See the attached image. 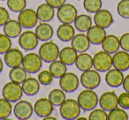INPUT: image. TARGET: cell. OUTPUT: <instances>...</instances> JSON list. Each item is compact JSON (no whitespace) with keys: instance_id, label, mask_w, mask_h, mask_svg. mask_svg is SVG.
Here are the masks:
<instances>
[{"instance_id":"1","label":"cell","mask_w":129,"mask_h":120,"mask_svg":"<svg viewBox=\"0 0 129 120\" xmlns=\"http://www.w3.org/2000/svg\"><path fill=\"white\" fill-rule=\"evenodd\" d=\"M81 108L77 101L74 99H66L59 106V113L66 120L77 119L81 114Z\"/></svg>"},{"instance_id":"2","label":"cell","mask_w":129,"mask_h":120,"mask_svg":"<svg viewBox=\"0 0 129 120\" xmlns=\"http://www.w3.org/2000/svg\"><path fill=\"white\" fill-rule=\"evenodd\" d=\"M99 97L93 89H85L79 94L77 102L84 111H89L95 109L98 104Z\"/></svg>"},{"instance_id":"3","label":"cell","mask_w":129,"mask_h":120,"mask_svg":"<svg viewBox=\"0 0 129 120\" xmlns=\"http://www.w3.org/2000/svg\"><path fill=\"white\" fill-rule=\"evenodd\" d=\"M59 52H60V50L58 46L54 42L49 40V41L44 42L40 46L38 54L43 62L51 63L58 58Z\"/></svg>"},{"instance_id":"4","label":"cell","mask_w":129,"mask_h":120,"mask_svg":"<svg viewBox=\"0 0 129 120\" xmlns=\"http://www.w3.org/2000/svg\"><path fill=\"white\" fill-rule=\"evenodd\" d=\"M112 66V57L104 50L98 51L93 57V67L99 72H105Z\"/></svg>"},{"instance_id":"5","label":"cell","mask_w":129,"mask_h":120,"mask_svg":"<svg viewBox=\"0 0 129 120\" xmlns=\"http://www.w3.org/2000/svg\"><path fill=\"white\" fill-rule=\"evenodd\" d=\"M23 90L20 84L13 81H9L6 83L3 87L2 95L3 97L11 102H16L20 100L23 95Z\"/></svg>"},{"instance_id":"6","label":"cell","mask_w":129,"mask_h":120,"mask_svg":"<svg viewBox=\"0 0 129 120\" xmlns=\"http://www.w3.org/2000/svg\"><path fill=\"white\" fill-rule=\"evenodd\" d=\"M43 66V60L40 57L39 54L35 52H29L26 54L22 61V67L27 73H36Z\"/></svg>"},{"instance_id":"7","label":"cell","mask_w":129,"mask_h":120,"mask_svg":"<svg viewBox=\"0 0 129 120\" xmlns=\"http://www.w3.org/2000/svg\"><path fill=\"white\" fill-rule=\"evenodd\" d=\"M80 82L87 89H95L101 83V76L98 71L88 69L82 72L80 78Z\"/></svg>"},{"instance_id":"8","label":"cell","mask_w":129,"mask_h":120,"mask_svg":"<svg viewBox=\"0 0 129 120\" xmlns=\"http://www.w3.org/2000/svg\"><path fill=\"white\" fill-rule=\"evenodd\" d=\"M78 15V12L74 5L66 4L57 8V18L61 23H69L72 24L75 20Z\"/></svg>"},{"instance_id":"9","label":"cell","mask_w":129,"mask_h":120,"mask_svg":"<svg viewBox=\"0 0 129 120\" xmlns=\"http://www.w3.org/2000/svg\"><path fill=\"white\" fill-rule=\"evenodd\" d=\"M80 79L74 72H66L59 78V87L66 93H73L78 89Z\"/></svg>"},{"instance_id":"10","label":"cell","mask_w":129,"mask_h":120,"mask_svg":"<svg viewBox=\"0 0 129 120\" xmlns=\"http://www.w3.org/2000/svg\"><path fill=\"white\" fill-rule=\"evenodd\" d=\"M13 114L20 120H26L31 117L34 112V107L30 102L26 100H19L13 107Z\"/></svg>"},{"instance_id":"11","label":"cell","mask_w":129,"mask_h":120,"mask_svg":"<svg viewBox=\"0 0 129 120\" xmlns=\"http://www.w3.org/2000/svg\"><path fill=\"white\" fill-rule=\"evenodd\" d=\"M38 17L36 12L30 8H25L21 12L19 13L18 21L22 27L27 29H30L36 27L38 22Z\"/></svg>"},{"instance_id":"12","label":"cell","mask_w":129,"mask_h":120,"mask_svg":"<svg viewBox=\"0 0 129 120\" xmlns=\"http://www.w3.org/2000/svg\"><path fill=\"white\" fill-rule=\"evenodd\" d=\"M38 42L39 39L34 31H24L21 32V34L19 36V45L20 46V48L27 51H30L36 49L38 45Z\"/></svg>"},{"instance_id":"13","label":"cell","mask_w":129,"mask_h":120,"mask_svg":"<svg viewBox=\"0 0 129 120\" xmlns=\"http://www.w3.org/2000/svg\"><path fill=\"white\" fill-rule=\"evenodd\" d=\"M53 109L54 105L48 98H45V97L38 99L34 105V111L36 112V116L41 118H44L45 116L51 115Z\"/></svg>"},{"instance_id":"14","label":"cell","mask_w":129,"mask_h":120,"mask_svg":"<svg viewBox=\"0 0 129 120\" xmlns=\"http://www.w3.org/2000/svg\"><path fill=\"white\" fill-rule=\"evenodd\" d=\"M98 104L100 105V108H102L105 111H110L114 108L118 107V96L113 91L104 92L99 98Z\"/></svg>"},{"instance_id":"15","label":"cell","mask_w":129,"mask_h":120,"mask_svg":"<svg viewBox=\"0 0 129 120\" xmlns=\"http://www.w3.org/2000/svg\"><path fill=\"white\" fill-rule=\"evenodd\" d=\"M4 55H5L4 57L5 63L10 68H13V67L15 66H20V65H22L24 56L19 49L11 48Z\"/></svg>"},{"instance_id":"16","label":"cell","mask_w":129,"mask_h":120,"mask_svg":"<svg viewBox=\"0 0 129 120\" xmlns=\"http://www.w3.org/2000/svg\"><path fill=\"white\" fill-rule=\"evenodd\" d=\"M112 66L114 68L125 72L129 69V52L125 50H118L112 56Z\"/></svg>"},{"instance_id":"17","label":"cell","mask_w":129,"mask_h":120,"mask_svg":"<svg viewBox=\"0 0 129 120\" xmlns=\"http://www.w3.org/2000/svg\"><path fill=\"white\" fill-rule=\"evenodd\" d=\"M94 23L103 28H107L113 23V17L111 12L106 9H100L95 13Z\"/></svg>"},{"instance_id":"18","label":"cell","mask_w":129,"mask_h":120,"mask_svg":"<svg viewBox=\"0 0 129 120\" xmlns=\"http://www.w3.org/2000/svg\"><path fill=\"white\" fill-rule=\"evenodd\" d=\"M87 36L91 44L100 45L106 36L105 28H103L96 25L91 26L87 31Z\"/></svg>"},{"instance_id":"19","label":"cell","mask_w":129,"mask_h":120,"mask_svg":"<svg viewBox=\"0 0 129 120\" xmlns=\"http://www.w3.org/2000/svg\"><path fill=\"white\" fill-rule=\"evenodd\" d=\"M124 81L123 72L116 68L110 69L106 72L105 82L111 88H118L122 85Z\"/></svg>"},{"instance_id":"20","label":"cell","mask_w":129,"mask_h":120,"mask_svg":"<svg viewBox=\"0 0 129 120\" xmlns=\"http://www.w3.org/2000/svg\"><path fill=\"white\" fill-rule=\"evenodd\" d=\"M90 42L88 40L87 34L83 33L78 34H74L73 39L71 40V46L77 52H86L90 47Z\"/></svg>"},{"instance_id":"21","label":"cell","mask_w":129,"mask_h":120,"mask_svg":"<svg viewBox=\"0 0 129 120\" xmlns=\"http://www.w3.org/2000/svg\"><path fill=\"white\" fill-rule=\"evenodd\" d=\"M101 44H102L103 50L110 54H114L120 48L119 38L114 34H106L105 38Z\"/></svg>"},{"instance_id":"22","label":"cell","mask_w":129,"mask_h":120,"mask_svg":"<svg viewBox=\"0 0 129 120\" xmlns=\"http://www.w3.org/2000/svg\"><path fill=\"white\" fill-rule=\"evenodd\" d=\"M35 33L37 35L39 41L46 42L50 40V38L53 36V28L50 24H48V22L41 21L36 26Z\"/></svg>"},{"instance_id":"23","label":"cell","mask_w":129,"mask_h":120,"mask_svg":"<svg viewBox=\"0 0 129 120\" xmlns=\"http://www.w3.org/2000/svg\"><path fill=\"white\" fill-rule=\"evenodd\" d=\"M77 56L78 52L72 46H67L60 50L58 59L67 65H72L75 63Z\"/></svg>"},{"instance_id":"24","label":"cell","mask_w":129,"mask_h":120,"mask_svg":"<svg viewBox=\"0 0 129 120\" xmlns=\"http://www.w3.org/2000/svg\"><path fill=\"white\" fill-rule=\"evenodd\" d=\"M55 8L50 6L47 3L40 5L36 9V14H37L38 20L43 22H49L53 19L55 15Z\"/></svg>"},{"instance_id":"25","label":"cell","mask_w":129,"mask_h":120,"mask_svg":"<svg viewBox=\"0 0 129 120\" xmlns=\"http://www.w3.org/2000/svg\"><path fill=\"white\" fill-rule=\"evenodd\" d=\"M75 34L74 27L69 23H62L57 29V36L62 42H69Z\"/></svg>"},{"instance_id":"26","label":"cell","mask_w":129,"mask_h":120,"mask_svg":"<svg viewBox=\"0 0 129 120\" xmlns=\"http://www.w3.org/2000/svg\"><path fill=\"white\" fill-rule=\"evenodd\" d=\"M21 88L25 95H28V96H33L39 92L40 82L38 81V79H35L33 77H27L25 81L22 82Z\"/></svg>"},{"instance_id":"27","label":"cell","mask_w":129,"mask_h":120,"mask_svg":"<svg viewBox=\"0 0 129 120\" xmlns=\"http://www.w3.org/2000/svg\"><path fill=\"white\" fill-rule=\"evenodd\" d=\"M4 34H6L10 38H17L20 36L22 32V27L19 23L18 20H9L4 26Z\"/></svg>"},{"instance_id":"28","label":"cell","mask_w":129,"mask_h":120,"mask_svg":"<svg viewBox=\"0 0 129 120\" xmlns=\"http://www.w3.org/2000/svg\"><path fill=\"white\" fill-rule=\"evenodd\" d=\"M74 64L78 70L84 72L93 67V57L87 52H81L78 54Z\"/></svg>"},{"instance_id":"29","label":"cell","mask_w":129,"mask_h":120,"mask_svg":"<svg viewBox=\"0 0 129 120\" xmlns=\"http://www.w3.org/2000/svg\"><path fill=\"white\" fill-rule=\"evenodd\" d=\"M74 27L78 31L81 33L87 32L92 26V19L90 16L87 14L77 15L75 20L74 21Z\"/></svg>"},{"instance_id":"30","label":"cell","mask_w":129,"mask_h":120,"mask_svg":"<svg viewBox=\"0 0 129 120\" xmlns=\"http://www.w3.org/2000/svg\"><path fill=\"white\" fill-rule=\"evenodd\" d=\"M27 72L22 66H15L11 68L9 72V79L10 81H13V82L19 83V84H22L24 81L27 78Z\"/></svg>"},{"instance_id":"31","label":"cell","mask_w":129,"mask_h":120,"mask_svg":"<svg viewBox=\"0 0 129 120\" xmlns=\"http://www.w3.org/2000/svg\"><path fill=\"white\" fill-rule=\"evenodd\" d=\"M50 66H49V71L50 72V73L52 74L54 78H60L61 76L64 75L67 71V65L66 64H64L60 60H55V61L50 63Z\"/></svg>"},{"instance_id":"32","label":"cell","mask_w":129,"mask_h":120,"mask_svg":"<svg viewBox=\"0 0 129 120\" xmlns=\"http://www.w3.org/2000/svg\"><path fill=\"white\" fill-rule=\"evenodd\" d=\"M48 99L54 106H60L66 100V92L61 88H54L49 93Z\"/></svg>"},{"instance_id":"33","label":"cell","mask_w":129,"mask_h":120,"mask_svg":"<svg viewBox=\"0 0 129 120\" xmlns=\"http://www.w3.org/2000/svg\"><path fill=\"white\" fill-rule=\"evenodd\" d=\"M13 111V106L12 102L8 100L3 98H0V120L6 119L11 115Z\"/></svg>"},{"instance_id":"34","label":"cell","mask_w":129,"mask_h":120,"mask_svg":"<svg viewBox=\"0 0 129 120\" xmlns=\"http://www.w3.org/2000/svg\"><path fill=\"white\" fill-rule=\"evenodd\" d=\"M128 118V114L121 107L114 108L108 113V120H127Z\"/></svg>"},{"instance_id":"35","label":"cell","mask_w":129,"mask_h":120,"mask_svg":"<svg viewBox=\"0 0 129 120\" xmlns=\"http://www.w3.org/2000/svg\"><path fill=\"white\" fill-rule=\"evenodd\" d=\"M102 0H83V7L88 13H95L102 8Z\"/></svg>"},{"instance_id":"36","label":"cell","mask_w":129,"mask_h":120,"mask_svg":"<svg viewBox=\"0 0 129 120\" xmlns=\"http://www.w3.org/2000/svg\"><path fill=\"white\" fill-rule=\"evenodd\" d=\"M9 10L14 13H20L27 6V0H6Z\"/></svg>"},{"instance_id":"37","label":"cell","mask_w":129,"mask_h":120,"mask_svg":"<svg viewBox=\"0 0 129 120\" xmlns=\"http://www.w3.org/2000/svg\"><path fill=\"white\" fill-rule=\"evenodd\" d=\"M117 12L123 19H129V0H120L117 6Z\"/></svg>"},{"instance_id":"38","label":"cell","mask_w":129,"mask_h":120,"mask_svg":"<svg viewBox=\"0 0 129 120\" xmlns=\"http://www.w3.org/2000/svg\"><path fill=\"white\" fill-rule=\"evenodd\" d=\"M12 48V40L6 34H0V54H5Z\"/></svg>"},{"instance_id":"39","label":"cell","mask_w":129,"mask_h":120,"mask_svg":"<svg viewBox=\"0 0 129 120\" xmlns=\"http://www.w3.org/2000/svg\"><path fill=\"white\" fill-rule=\"evenodd\" d=\"M88 119L89 120H107L108 114L107 111L101 109H92L91 112L88 115Z\"/></svg>"},{"instance_id":"40","label":"cell","mask_w":129,"mask_h":120,"mask_svg":"<svg viewBox=\"0 0 129 120\" xmlns=\"http://www.w3.org/2000/svg\"><path fill=\"white\" fill-rule=\"evenodd\" d=\"M53 76L50 73V72L49 70H43L38 73V81L40 82V84L43 85V86H48L53 81Z\"/></svg>"},{"instance_id":"41","label":"cell","mask_w":129,"mask_h":120,"mask_svg":"<svg viewBox=\"0 0 129 120\" xmlns=\"http://www.w3.org/2000/svg\"><path fill=\"white\" fill-rule=\"evenodd\" d=\"M118 102L119 107L124 109H129V92H123L118 96Z\"/></svg>"},{"instance_id":"42","label":"cell","mask_w":129,"mask_h":120,"mask_svg":"<svg viewBox=\"0 0 129 120\" xmlns=\"http://www.w3.org/2000/svg\"><path fill=\"white\" fill-rule=\"evenodd\" d=\"M119 45L121 50L129 52V33H125L119 38Z\"/></svg>"},{"instance_id":"43","label":"cell","mask_w":129,"mask_h":120,"mask_svg":"<svg viewBox=\"0 0 129 120\" xmlns=\"http://www.w3.org/2000/svg\"><path fill=\"white\" fill-rule=\"evenodd\" d=\"M9 20V13L5 7L0 6V27L4 26Z\"/></svg>"},{"instance_id":"44","label":"cell","mask_w":129,"mask_h":120,"mask_svg":"<svg viewBox=\"0 0 129 120\" xmlns=\"http://www.w3.org/2000/svg\"><path fill=\"white\" fill-rule=\"evenodd\" d=\"M67 0H45V3L49 4L50 6H51L53 8H58L60 7L62 5H64L66 3Z\"/></svg>"},{"instance_id":"45","label":"cell","mask_w":129,"mask_h":120,"mask_svg":"<svg viewBox=\"0 0 129 120\" xmlns=\"http://www.w3.org/2000/svg\"><path fill=\"white\" fill-rule=\"evenodd\" d=\"M122 87H123L124 90L126 92H129V74L124 77V81L122 83Z\"/></svg>"},{"instance_id":"46","label":"cell","mask_w":129,"mask_h":120,"mask_svg":"<svg viewBox=\"0 0 129 120\" xmlns=\"http://www.w3.org/2000/svg\"><path fill=\"white\" fill-rule=\"evenodd\" d=\"M43 120H57V117H54V116H50H50H45L44 118H43Z\"/></svg>"},{"instance_id":"47","label":"cell","mask_w":129,"mask_h":120,"mask_svg":"<svg viewBox=\"0 0 129 120\" xmlns=\"http://www.w3.org/2000/svg\"><path fill=\"white\" fill-rule=\"evenodd\" d=\"M3 67H4V65H3V61H2V59H1V57H0V73L2 72V71H3Z\"/></svg>"},{"instance_id":"48","label":"cell","mask_w":129,"mask_h":120,"mask_svg":"<svg viewBox=\"0 0 129 120\" xmlns=\"http://www.w3.org/2000/svg\"><path fill=\"white\" fill-rule=\"evenodd\" d=\"M1 1H5V0H1Z\"/></svg>"}]
</instances>
